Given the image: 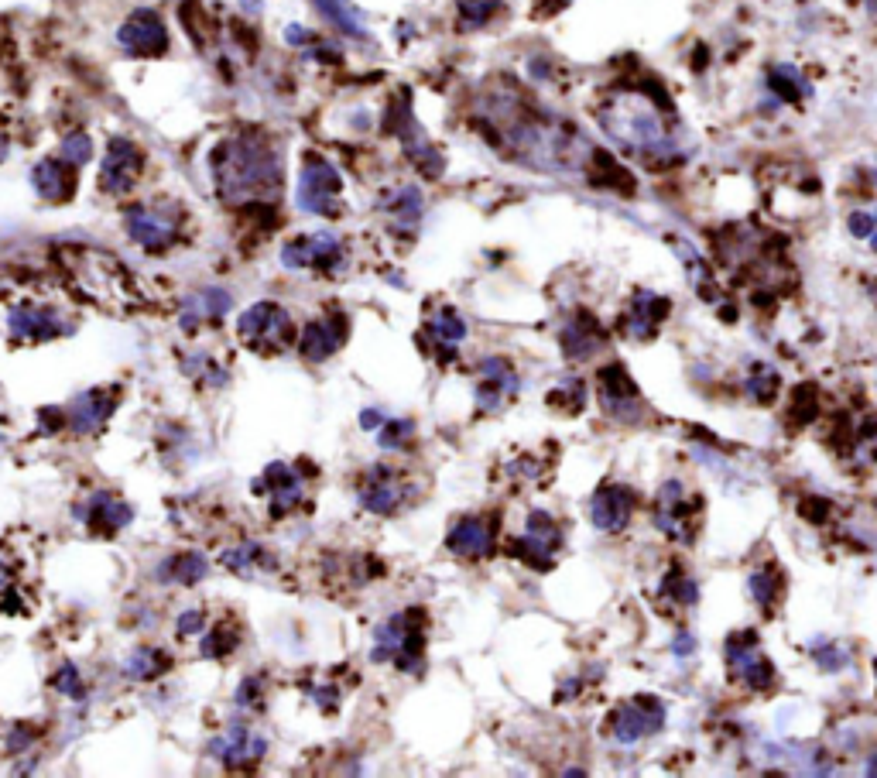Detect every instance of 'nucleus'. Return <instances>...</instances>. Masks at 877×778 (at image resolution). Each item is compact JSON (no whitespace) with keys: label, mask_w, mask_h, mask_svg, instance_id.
<instances>
[{"label":"nucleus","mask_w":877,"mask_h":778,"mask_svg":"<svg viewBox=\"0 0 877 778\" xmlns=\"http://www.w3.org/2000/svg\"><path fill=\"white\" fill-rule=\"evenodd\" d=\"M494 542H497V521L480 518V515L460 518L449 528V539H446L449 549L466 559H487L490 552H494Z\"/></svg>","instance_id":"obj_17"},{"label":"nucleus","mask_w":877,"mask_h":778,"mask_svg":"<svg viewBox=\"0 0 877 778\" xmlns=\"http://www.w3.org/2000/svg\"><path fill=\"white\" fill-rule=\"evenodd\" d=\"M412 432H415V422H408V419L384 422L381 432H377V443H381V449H398L412 439Z\"/></svg>","instance_id":"obj_42"},{"label":"nucleus","mask_w":877,"mask_h":778,"mask_svg":"<svg viewBox=\"0 0 877 778\" xmlns=\"http://www.w3.org/2000/svg\"><path fill=\"white\" fill-rule=\"evenodd\" d=\"M165 669H168V659L162 655V648H138V652L124 662V672L131 679H138V683H148V679L162 676Z\"/></svg>","instance_id":"obj_34"},{"label":"nucleus","mask_w":877,"mask_h":778,"mask_svg":"<svg viewBox=\"0 0 877 778\" xmlns=\"http://www.w3.org/2000/svg\"><path fill=\"white\" fill-rule=\"evenodd\" d=\"M233 645H237L233 628H227V624H216V628L203 638V655H209V659H220V655L233 652Z\"/></svg>","instance_id":"obj_41"},{"label":"nucleus","mask_w":877,"mask_h":778,"mask_svg":"<svg viewBox=\"0 0 877 778\" xmlns=\"http://www.w3.org/2000/svg\"><path fill=\"white\" fill-rule=\"evenodd\" d=\"M751 593L754 600L768 611V607H775L778 593H782V580H778L775 569H758V573H751Z\"/></svg>","instance_id":"obj_39"},{"label":"nucleus","mask_w":877,"mask_h":778,"mask_svg":"<svg viewBox=\"0 0 877 778\" xmlns=\"http://www.w3.org/2000/svg\"><path fill=\"white\" fill-rule=\"evenodd\" d=\"M52 686L59 689V693H66L69 700H83V696H86L83 683H79V672H76V665H62V669L55 672Z\"/></svg>","instance_id":"obj_43"},{"label":"nucleus","mask_w":877,"mask_h":778,"mask_svg":"<svg viewBox=\"0 0 877 778\" xmlns=\"http://www.w3.org/2000/svg\"><path fill=\"white\" fill-rule=\"evenodd\" d=\"M497 11H501V0H456V18L466 31L484 28L494 21Z\"/></svg>","instance_id":"obj_37"},{"label":"nucleus","mask_w":877,"mask_h":778,"mask_svg":"<svg viewBox=\"0 0 877 778\" xmlns=\"http://www.w3.org/2000/svg\"><path fill=\"white\" fill-rule=\"evenodd\" d=\"M206 628V614L203 611H185L179 614V635H196V631Z\"/></svg>","instance_id":"obj_47"},{"label":"nucleus","mask_w":877,"mask_h":778,"mask_svg":"<svg viewBox=\"0 0 877 778\" xmlns=\"http://www.w3.org/2000/svg\"><path fill=\"white\" fill-rule=\"evenodd\" d=\"M600 124L607 127V134L621 144L627 155L641 158L648 165L669 162V158L679 155L672 131L665 127L662 114H658V103L645 100L641 93L610 100L600 110Z\"/></svg>","instance_id":"obj_2"},{"label":"nucleus","mask_w":877,"mask_h":778,"mask_svg":"<svg viewBox=\"0 0 877 778\" xmlns=\"http://www.w3.org/2000/svg\"><path fill=\"white\" fill-rule=\"evenodd\" d=\"M254 491L271 497V518H285L288 511L299 508L302 480L295 477V470L288 467V463H271V467L264 470V477L254 484Z\"/></svg>","instance_id":"obj_18"},{"label":"nucleus","mask_w":877,"mask_h":778,"mask_svg":"<svg viewBox=\"0 0 877 778\" xmlns=\"http://www.w3.org/2000/svg\"><path fill=\"white\" fill-rule=\"evenodd\" d=\"M429 333L436 336L442 347H456V343L466 336V323H463L460 312L446 306V309H439L436 316L429 319Z\"/></svg>","instance_id":"obj_36"},{"label":"nucleus","mask_w":877,"mask_h":778,"mask_svg":"<svg viewBox=\"0 0 877 778\" xmlns=\"http://www.w3.org/2000/svg\"><path fill=\"white\" fill-rule=\"evenodd\" d=\"M669 316V299H658L651 292H638L624 316V333L631 340H651L662 330V319Z\"/></svg>","instance_id":"obj_24"},{"label":"nucleus","mask_w":877,"mask_h":778,"mask_svg":"<svg viewBox=\"0 0 877 778\" xmlns=\"http://www.w3.org/2000/svg\"><path fill=\"white\" fill-rule=\"evenodd\" d=\"M631 515H634V491H631V487L607 484V487H600V491L593 494L590 518H593V525H597L600 532H607V535L624 532Z\"/></svg>","instance_id":"obj_16"},{"label":"nucleus","mask_w":877,"mask_h":778,"mask_svg":"<svg viewBox=\"0 0 877 778\" xmlns=\"http://www.w3.org/2000/svg\"><path fill=\"white\" fill-rule=\"evenodd\" d=\"M600 405L607 415L621 422H638L641 419V398L634 388L631 374L621 364H610L600 371Z\"/></svg>","instance_id":"obj_15"},{"label":"nucleus","mask_w":877,"mask_h":778,"mask_svg":"<svg viewBox=\"0 0 877 778\" xmlns=\"http://www.w3.org/2000/svg\"><path fill=\"white\" fill-rule=\"evenodd\" d=\"M213 182L230 206L268 203L281 192V162L261 134H240L223 141L209 158Z\"/></svg>","instance_id":"obj_1"},{"label":"nucleus","mask_w":877,"mask_h":778,"mask_svg":"<svg viewBox=\"0 0 877 778\" xmlns=\"http://www.w3.org/2000/svg\"><path fill=\"white\" fill-rule=\"evenodd\" d=\"M425 614L422 611H401L377 624L374 631V659L394 662L401 672H415L425 655Z\"/></svg>","instance_id":"obj_3"},{"label":"nucleus","mask_w":877,"mask_h":778,"mask_svg":"<svg viewBox=\"0 0 877 778\" xmlns=\"http://www.w3.org/2000/svg\"><path fill=\"white\" fill-rule=\"evenodd\" d=\"M114 412V398L107 395V391H83V395H76L69 401V412H66V422L72 432H79V436H90V432L100 429L103 422H107V415Z\"/></svg>","instance_id":"obj_25"},{"label":"nucleus","mask_w":877,"mask_h":778,"mask_svg":"<svg viewBox=\"0 0 877 778\" xmlns=\"http://www.w3.org/2000/svg\"><path fill=\"white\" fill-rule=\"evenodd\" d=\"M312 7H316V11L323 14V18L333 24L336 31H343V35L367 38L364 18H360V11L353 7V0H312Z\"/></svg>","instance_id":"obj_31"},{"label":"nucleus","mask_w":877,"mask_h":778,"mask_svg":"<svg viewBox=\"0 0 877 778\" xmlns=\"http://www.w3.org/2000/svg\"><path fill=\"white\" fill-rule=\"evenodd\" d=\"M658 600H662V604H672V607H693L696 604V583L689 580L686 573L672 569V573L658 583Z\"/></svg>","instance_id":"obj_35"},{"label":"nucleus","mask_w":877,"mask_h":778,"mask_svg":"<svg viewBox=\"0 0 877 778\" xmlns=\"http://www.w3.org/2000/svg\"><path fill=\"white\" fill-rule=\"evenodd\" d=\"M76 518L86 521L96 535H114L131 521V508H127L124 501H117V497L96 491L90 494V501H86L83 508H76Z\"/></svg>","instance_id":"obj_23"},{"label":"nucleus","mask_w":877,"mask_h":778,"mask_svg":"<svg viewBox=\"0 0 877 778\" xmlns=\"http://www.w3.org/2000/svg\"><path fill=\"white\" fill-rule=\"evenodd\" d=\"M816 659H819V665H823L826 672H840L843 665H847L850 652H843V648H836V645H826V648H819V652H816Z\"/></svg>","instance_id":"obj_45"},{"label":"nucleus","mask_w":877,"mask_h":778,"mask_svg":"<svg viewBox=\"0 0 877 778\" xmlns=\"http://www.w3.org/2000/svg\"><path fill=\"white\" fill-rule=\"evenodd\" d=\"M312 703H319L323 710H333L336 707V689H323V686H312L309 689Z\"/></svg>","instance_id":"obj_50"},{"label":"nucleus","mask_w":877,"mask_h":778,"mask_svg":"<svg viewBox=\"0 0 877 778\" xmlns=\"http://www.w3.org/2000/svg\"><path fill=\"white\" fill-rule=\"evenodd\" d=\"M343 261H347V247L336 234L295 237L281 247V264L288 271H336Z\"/></svg>","instance_id":"obj_6"},{"label":"nucleus","mask_w":877,"mask_h":778,"mask_svg":"<svg viewBox=\"0 0 877 778\" xmlns=\"http://www.w3.org/2000/svg\"><path fill=\"white\" fill-rule=\"evenodd\" d=\"M347 340V316H333V319H312L309 326L302 330V357L305 360H329L336 350L343 347Z\"/></svg>","instance_id":"obj_20"},{"label":"nucleus","mask_w":877,"mask_h":778,"mask_svg":"<svg viewBox=\"0 0 877 778\" xmlns=\"http://www.w3.org/2000/svg\"><path fill=\"white\" fill-rule=\"evenodd\" d=\"M206 556H199V552H179V556L165 559L162 566H158V580L165 583H179V587H192V583H199L206 576Z\"/></svg>","instance_id":"obj_30"},{"label":"nucleus","mask_w":877,"mask_h":778,"mask_svg":"<svg viewBox=\"0 0 877 778\" xmlns=\"http://www.w3.org/2000/svg\"><path fill=\"white\" fill-rule=\"evenodd\" d=\"M144 168V155L141 148L131 138H110L107 155L100 162V189L107 196H124L127 189L138 182Z\"/></svg>","instance_id":"obj_11"},{"label":"nucleus","mask_w":877,"mask_h":778,"mask_svg":"<svg viewBox=\"0 0 877 778\" xmlns=\"http://www.w3.org/2000/svg\"><path fill=\"white\" fill-rule=\"evenodd\" d=\"M384 213L391 216V223L398 230H405V234H415L418 223H422V213H425V199L422 192H418L415 186H398L391 189L388 196H384Z\"/></svg>","instance_id":"obj_28"},{"label":"nucleus","mask_w":877,"mask_h":778,"mask_svg":"<svg viewBox=\"0 0 877 778\" xmlns=\"http://www.w3.org/2000/svg\"><path fill=\"white\" fill-rule=\"evenodd\" d=\"M340 196H343L340 168L319 155L309 158L299 172V186H295V203H299V210L312 216H340Z\"/></svg>","instance_id":"obj_4"},{"label":"nucleus","mask_w":877,"mask_h":778,"mask_svg":"<svg viewBox=\"0 0 877 778\" xmlns=\"http://www.w3.org/2000/svg\"><path fill=\"white\" fill-rule=\"evenodd\" d=\"M59 158L66 165H72V168H79V165H86L93 158V141H90V134H83V131H72V134H66V138H62V148H59Z\"/></svg>","instance_id":"obj_38"},{"label":"nucleus","mask_w":877,"mask_h":778,"mask_svg":"<svg viewBox=\"0 0 877 778\" xmlns=\"http://www.w3.org/2000/svg\"><path fill=\"white\" fill-rule=\"evenodd\" d=\"M559 549H562L559 525H555L545 511H531L525 535H521V539H514V545H511V556L525 559L531 569L545 573V569H552L555 552H559Z\"/></svg>","instance_id":"obj_9"},{"label":"nucleus","mask_w":877,"mask_h":778,"mask_svg":"<svg viewBox=\"0 0 877 778\" xmlns=\"http://www.w3.org/2000/svg\"><path fill=\"white\" fill-rule=\"evenodd\" d=\"M871 775H877V755H874V761H871Z\"/></svg>","instance_id":"obj_53"},{"label":"nucleus","mask_w":877,"mask_h":778,"mask_svg":"<svg viewBox=\"0 0 877 778\" xmlns=\"http://www.w3.org/2000/svg\"><path fill=\"white\" fill-rule=\"evenodd\" d=\"M7 330H11V340L18 343H42V340H55V336L69 333L72 326L66 323L62 312L48 306H35V302H21V306L11 309Z\"/></svg>","instance_id":"obj_13"},{"label":"nucleus","mask_w":877,"mask_h":778,"mask_svg":"<svg viewBox=\"0 0 877 778\" xmlns=\"http://www.w3.org/2000/svg\"><path fill=\"white\" fill-rule=\"evenodd\" d=\"M31 186L48 203H62L72 196V165H66L62 158H42L31 168Z\"/></svg>","instance_id":"obj_26"},{"label":"nucleus","mask_w":877,"mask_h":778,"mask_svg":"<svg viewBox=\"0 0 877 778\" xmlns=\"http://www.w3.org/2000/svg\"><path fill=\"white\" fill-rule=\"evenodd\" d=\"M117 45L134 59H151V55L168 52V28L155 11L141 7L117 28Z\"/></svg>","instance_id":"obj_10"},{"label":"nucleus","mask_w":877,"mask_h":778,"mask_svg":"<svg viewBox=\"0 0 877 778\" xmlns=\"http://www.w3.org/2000/svg\"><path fill=\"white\" fill-rule=\"evenodd\" d=\"M223 566H227L230 573H261V569L264 573H271L278 563H275V556L264 552L257 542H240L237 549L223 552Z\"/></svg>","instance_id":"obj_32"},{"label":"nucleus","mask_w":877,"mask_h":778,"mask_svg":"<svg viewBox=\"0 0 877 778\" xmlns=\"http://www.w3.org/2000/svg\"><path fill=\"white\" fill-rule=\"evenodd\" d=\"M261 676H247L237 689V707L244 710H261Z\"/></svg>","instance_id":"obj_44"},{"label":"nucleus","mask_w":877,"mask_h":778,"mask_svg":"<svg viewBox=\"0 0 877 778\" xmlns=\"http://www.w3.org/2000/svg\"><path fill=\"white\" fill-rule=\"evenodd\" d=\"M655 525L675 542L682 545L693 542L696 525H699V501L686 494V487H682L679 480H669V484H662V491H658Z\"/></svg>","instance_id":"obj_7"},{"label":"nucleus","mask_w":877,"mask_h":778,"mask_svg":"<svg viewBox=\"0 0 877 778\" xmlns=\"http://www.w3.org/2000/svg\"><path fill=\"white\" fill-rule=\"evenodd\" d=\"M209 751H213L216 758L223 761V765H254V761L264 758V751H268V741H264L261 734L247 731V727H230L227 734H220L213 744H209Z\"/></svg>","instance_id":"obj_21"},{"label":"nucleus","mask_w":877,"mask_h":778,"mask_svg":"<svg viewBox=\"0 0 877 778\" xmlns=\"http://www.w3.org/2000/svg\"><path fill=\"white\" fill-rule=\"evenodd\" d=\"M768 86L771 93L785 103H799L802 96H809V83L802 79V72L795 66H775L768 72Z\"/></svg>","instance_id":"obj_33"},{"label":"nucleus","mask_w":877,"mask_h":778,"mask_svg":"<svg viewBox=\"0 0 877 778\" xmlns=\"http://www.w3.org/2000/svg\"><path fill=\"white\" fill-rule=\"evenodd\" d=\"M747 395H751L754 401H761V405H768L771 398H775L778 391V371H771V367H754V374L747 378Z\"/></svg>","instance_id":"obj_40"},{"label":"nucleus","mask_w":877,"mask_h":778,"mask_svg":"<svg viewBox=\"0 0 877 778\" xmlns=\"http://www.w3.org/2000/svg\"><path fill=\"white\" fill-rule=\"evenodd\" d=\"M28 744H35L31 727H14L11 737H7V748H11V751H21V748H28Z\"/></svg>","instance_id":"obj_49"},{"label":"nucleus","mask_w":877,"mask_h":778,"mask_svg":"<svg viewBox=\"0 0 877 778\" xmlns=\"http://www.w3.org/2000/svg\"><path fill=\"white\" fill-rule=\"evenodd\" d=\"M847 227H850V234H854V237L867 240L874 234V213H850Z\"/></svg>","instance_id":"obj_46"},{"label":"nucleus","mask_w":877,"mask_h":778,"mask_svg":"<svg viewBox=\"0 0 877 778\" xmlns=\"http://www.w3.org/2000/svg\"><path fill=\"white\" fill-rule=\"evenodd\" d=\"M874 672H877V662H874Z\"/></svg>","instance_id":"obj_54"},{"label":"nucleus","mask_w":877,"mask_h":778,"mask_svg":"<svg viewBox=\"0 0 877 778\" xmlns=\"http://www.w3.org/2000/svg\"><path fill=\"white\" fill-rule=\"evenodd\" d=\"M360 504L370 515H394L405 504V487L391 477L388 467H374L364 480V487H360Z\"/></svg>","instance_id":"obj_22"},{"label":"nucleus","mask_w":877,"mask_h":778,"mask_svg":"<svg viewBox=\"0 0 877 778\" xmlns=\"http://www.w3.org/2000/svg\"><path fill=\"white\" fill-rule=\"evenodd\" d=\"M360 425H364V429H381L384 415L377 412V408H367V412H360Z\"/></svg>","instance_id":"obj_51"},{"label":"nucleus","mask_w":877,"mask_h":778,"mask_svg":"<svg viewBox=\"0 0 877 778\" xmlns=\"http://www.w3.org/2000/svg\"><path fill=\"white\" fill-rule=\"evenodd\" d=\"M727 662L734 669V676L754 693H768L775 686V665L768 662V655H761V648L754 645V635H734L727 645Z\"/></svg>","instance_id":"obj_14"},{"label":"nucleus","mask_w":877,"mask_h":778,"mask_svg":"<svg viewBox=\"0 0 877 778\" xmlns=\"http://www.w3.org/2000/svg\"><path fill=\"white\" fill-rule=\"evenodd\" d=\"M603 340H607V336H603L600 323L593 316H586V312L576 316L573 323H566V330H562V350H566L569 360L593 357L603 347Z\"/></svg>","instance_id":"obj_27"},{"label":"nucleus","mask_w":877,"mask_h":778,"mask_svg":"<svg viewBox=\"0 0 877 778\" xmlns=\"http://www.w3.org/2000/svg\"><path fill=\"white\" fill-rule=\"evenodd\" d=\"M665 720V703L655 700V696H638L631 703H621L614 713H610L607 731L617 744H638L641 737L655 734Z\"/></svg>","instance_id":"obj_8"},{"label":"nucleus","mask_w":877,"mask_h":778,"mask_svg":"<svg viewBox=\"0 0 877 778\" xmlns=\"http://www.w3.org/2000/svg\"><path fill=\"white\" fill-rule=\"evenodd\" d=\"M867 240H871V251H877V210H874V234Z\"/></svg>","instance_id":"obj_52"},{"label":"nucleus","mask_w":877,"mask_h":778,"mask_svg":"<svg viewBox=\"0 0 877 778\" xmlns=\"http://www.w3.org/2000/svg\"><path fill=\"white\" fill-rule=\"evenodd\" d=\"M240 340L254 350V354H281L292 343V316L275 302H257L237 319Z\"/></svg>","instance_id":"obj_5"},{"label":"nucleus","mask_w":877,"mask_h":778,"mask_svg":"<svg viewBox=\"0 0 877 778\" xmlns=\"http://www.w3.org/2000/svg\"><path fill=\"white\" fill-rule=\"evenodd\" d=\"M285 42L295 45V48H305V45L316 42V35H312L309 28H302V24H288V28H285Z\"/></svg>","instance_id":"obj_48"},{"label":"nucleus","mask_w":877,"mask_h":778,"mask_svg":"<svg viewBox=\"0 0 877 778\" xmlns=\"http://www.w3.org/2000/svg\"><path fill=\"white\" fill-rule=\"evenodd\" d=\"M230 309V295L223 288H206V292H196L185 299L182 306V326L185 330H196L199 323H216L223 319Z\"/></svg>","instance_id":"obj_29"},{"label":"nucleus","mask_w":877,"mask_h":778,"mask_svg":"<svg viewBox=\"0 0 877 778\" xmlns=\"http://www.w3.org/2000/svg\"><path fill=\"white\" fill-rule=\"evenodd\" d=\"M518 395V374L511 371L508 360L487 357L480 364V388H477V405L494 412V408L508 405V398Z\"/></svg>","instance_id":"obj_19"},{"label":"nucleus","mask_w":877,"mask_h":778,"mask_svg":"<svg viewBox=\"0 0 877 778\" xmlns=\"http://www.w3.org/2000/svg\"><path fill=\"white\" fill-rule=\"evenodd\" d=\"M124 227L144 251H168L179 240V216L158 210V206H131L124 213Z\"/></svg>","instance_id":"obj_12"}]
</instances>
